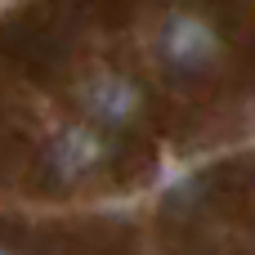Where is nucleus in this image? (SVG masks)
I'll use <instances>...</instances> for the list:
<instances>
[{
  "instance_id": "obj_2",
  "label": "nucleus",
  "mask_w": 255,
  "mask_h": 255,
  "mask_svg": "<svg viewBox=\"0 0 255 255\" xmlns=\"http://www.w3.org/2000/svg\"><path fill=\"white\" fill-rule=\"evenodd\" d=\"M0 255H13V251H9V247H0Z\"/></svg>"
},
{
  "instance_id": "obj_1",
  "label": "nucleus",
  "mask_w": 255,
  "mask_h": 255,
  "mask_svg": "<svg viewBox=\"0 0 255 255\" xmlns=\"http://www.w3.org/2000/svg\"><path fill=\"white\" fill-rule=\"evenodd\" d=\"M161 49H166V58H170L179 72H206V67L220 58V31H215L206 18L179 13V18L166 22Z\"/></svg>"
}]
</instances>
